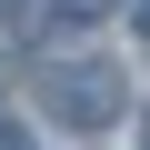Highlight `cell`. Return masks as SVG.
I'll return each mask as SVG.
<instances>
[{"mask_svg": "<svg viewBox=\"0 0 150 150\" xmlns=\"http://www.w3.org/2000/svg\"><path fill=\"white\" fill-rule=\"evenodd\" d=\"M0 150H20V130H10V120H0Z\"/></svg>", "mask_w": 150, "mask_h": 150, "instance_id": "277c9868", "label": "cell"}, {"mask_svg": "<svg viewBox=\"0 0 150 150\" xmlns=\"http://www.w3.org/2000/svg\"><path fill=\"white\" fill-rule=\"evenodd\" d=\"M120 60H100V50H70V60H40V110L60 120V130H110L120 120Z\"/></svg>", "mask_w": 150, "mask_h": 150, "instance_id": "6da1fadb", "label": "cell"}, {"mask_svg": "<svg viewBox=\"0 0 150 150\" xmlns=\"http://www.w3.org/2000/svg\"><path fill=\"white\" fill-rule=\"evenodd\" d=\"M110 0H50V20H100Z\"/></svg>", "mask_w": 150, "mask_h": 150, "instance_id": "7a4b0ae2", "label": "cell"}, {"mask_svg": "<svg viewBox=\"0 0 150 150\" xmlns=\"http://www.w3.org/2000/svg\"><path fill=\"white\" fill-rule=\"evenodd\" d=\"M120 10H130V20H140V30H150V0H120Z\"/></svg>", "mask_w": 150, "mask_h": 150, "instance_id": "3957f363", "label": "cell"}]
</instances>
